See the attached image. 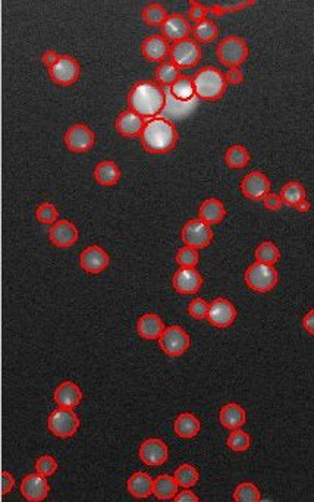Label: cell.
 Here are the masks:
<instances>
[{
    "label": "cell",
    "mask_w": 314,
    "mask_h": 502,
    "mask_svg": "<svg viewBox=\"0 0 314 502\" xmlns=\"http://www.w3.org/2000/svg\"><path fill=\"white\" fill-rule=\"evenodd\" d=\"M126 105L141 118L153 119L166 108L165 88L154 80L138 81L128 92Z\"/></svg>",
    "instance_id": "1"
},
{
    "label": "cell",
    "mask_w": 314,
    "mask_h": 502,
    "mask_svg": "<svg viewBox=\"0 0 314 502\" xmlns=\"http://www.w3.org/2000/svg\"><path fill=\"white\" fill-rule=\"evenodd\" d=\"M140 141L147 153L166 154L178 146V128L166 118H153L146 122Z\"/></svg>",
    "instance_id": "2"
},
{
    "label": "cell",
    "mask_w": 314,
    "mask_h": 502,
    "mask_svg": "<svg viewBox=\"0 0 314 502\" xmlns=\"http://www.w3.org/2000/svg\"><path fill=\"white\" fill-rule=\"evenodd\" d=\"M195 96L204 101H217L224 99L228 90L225 72L215 67H204L192 76Z\"/></svg>",
    "instance_id": "3"
},
{
    "label": "cell",
    "mask_w": 314,
    "mask_h": 502,
    "mask_svg": "<svg viewBox=\"0 0 314 502\" xmlns=\"http://www.w3.org/2000/svg\"><path fill=\"white\" fill-rule=\"evenodd\" d=\"M250 56V47L240 35H228L222 38L216 47L217 60L228 68H240Z\"/></svg>",
    "instance_id": "4"
},
{
    "label": "cell",
    "mask_w": 314,
    "mask_h": 502,
    "mask_svg": "<svg viewBox=\"0 0 314 502\" xmlns=\"http://www.w3.org/2000/svg\"><path fill=\"white\" fill-rule=\"evenodd\" d=\"M244 281L247 287L254 292L266 294L274 290L279 282V274L272 265H265L256 262L248 266L244 274Z\"/></svg>",
    "instance_id": "5"
},
{
    "label": "cell",
    "mask_w": 314,
    "mask_h": 502,
    "mask_svg": "<svg viewBox=\"0 0 314 502\" xmlns=\"http://www.w3.org/2000/svg\"><path fill=\"white\" fill-rule=\"evenodd\" d=\"M47 428L50 433L56 437L68 440L80 429V419H78L74 408L58 407L50 413L47 419Z\"/></svg>",
    "instance_id": "6"
},
{
    "label": "cell",
    "mask_w": 314,
    "mask_h": 502,
    "mask_svg": "<svg viewBox=\"0 0 314 502\" xmlns=\"http://www.w3.org/2000/svg\"><path fill=\"white\" fill-rule=\"evenodd\" d=\"M171 62L179 69H191L197 67L203 59L201 46L194 38H185L171 44Z\"/></svg>",
    "instance_id": "7"
},
{
    "label": "cell",
    "mask_w": 314,
    "mask_h": 502,
    "mask_svg": "<svg viewBox=\"0 0 314 502\" xmlns=\"http://www.w3.org/2000/svg\"><path fill=\"white\" fill-rule=\"evenodd\" d=\"M181 241L184 242V246L192 247L195 250H203L212 244L213 229L199 217L190 219L181 229Z\"/></svg>",
    "instance_id": "8"
},
{
    "label": "cell",
    "mask_w": 314,
    "mask_h": 502,
    "mask_svg": "<svg viewBox=\"0 0 314 502\" xmlns=\"http://www.w3.org/2000/svg\"><path fill=\"white\" fill-rule=\"evenodd\" d=\"M159 342V349L169 357H179L185 354L190 349V335L188 332L178 325H172L165 328L160 338L157 340Z\"/></svg>",
    "instance_id": "9"
},
{
    "label": "cell",
    "mask_w": 314,
    "mask_h": 502,
    "mask_svg": "<svg viewBox=\"0 0 314 502\" xmlns=\"http://www.w3.org/2000/svg\"><path fill=\"white\" fill-rule=\"evenodd\" d=\"M50 80L60 87L75 84L81 76V65L71 55H60L53 67L49 68Z\"/></svg>",
    "instance_id": "10"
},
{
    "label": "cell",
    "mask_w": 314,
    "mask_h": 502,
    "mask_svg": "<svg viewBox=\"0 0 314 502\" xmlns=\"http://www.w3.org/2000/svg\"><path fill=\"white\" fill-rule=\"evenodd\" d=\"M63 144L72 153H87L96 146V134L85 124H74L65 133Z\"/></svg>",
    "instance_id": "11"
},
{
    "label": "cell",
    "mask_w": 314,
    "mask_h": 502,
    "mask_svg": "<svg viewBox=\"0 0 314 502\" xmlns=\"http://www.w3.org/2000/svg\"><path fill=\"white\" fill-rule=\"evenodd\" d=\"M270 188H272L270 179L261 171H253L250 174H247L240 184L242 196L251 201L263 200L270 192Z\"/></svg>",
    "instance_id": "12"
},
{
    "label": "cell",
    "mask_w": 314,
    "mask_h": 502,
    "mask_svg": "<svg viewBox=\"0 0 314 502\" xmlns=\"http://www.w3.org/2000/svg\"><path fill=\"white\" fill-rule=\"evenodd\" d=\"M237 316H238L237 307L233 306L232 301L224 297H217L210 303L207 320L208 324L213 325L215 328L225 329L233 324Z\"/></svg>",
    "instance_id": "13"
},
{
    "label": "cell",
    "mask_w": 314,
    "mask_h": 502,
    "mask_svg": "<svg viewBox=\"0 0 314 502\" xmlns=\"http://www.w3.org/2000/svg\"><path fill=\"white\" fill-rule=\"evenodd\" d=\"M138 457L146 466L159 467L169 460V448L159 437H149L140 445Z\"/></svg>",
    "instance_id": "14"
},
{
    "label": "cell",
    "mask_w": 314,
    "mask_h": 502,
    "mask_svg": "<svg viewBox=\"0 0 314 502\" xmlns=\"http://www.w3.org/2000/svg\"><path fill=\"white\" fill-rule=\"evenodd\" d=\"M203 276L195 267H179L172 276V287L178 294L194 295L203 287Z\"/></svg>",
    "instance_id": "15"
},
{
    "label": "cell",
    "mask_w": 314,
    "mask_h": 502,
    "mask_svg": "<svg viewBox=\"0 0 314 502\" xmlns=\"http://www.w3.org/2000/svg\"><path fill=\"white\" fill-rule=\"evenodd\" d=\"M19 492L28 502H42L49 496L50 485L47 478L40 473H30L25 476L19 486Z\"/></svg>",
    "instance_id": "16"
},
{
    "label": "cell",
    "mask_w": 314,
    "mask_h": 502,
    "mask_svg": "<svg viewBox=\"0 0 314 502\" xmlns=\"http://www.w3.org/2000/svg\"><path fill=\"white\" fill-rule=\"evenodd\" d=\"M110 265V256L100 246H90L80 254V266L90 275H99L104 272Z\"/></svg>",
    "instance_id": "17"
},
{
    "label": "cell",
    "mask_w": 314,
    "mask_h": 502,
    "mask_svg": "<svg viewBox=\"0 0 314 502\" xmlns=\"http://www.w3.org/2000/svg\"><path fill=\"white\" fill-rule=\"evenodd\" d=\"M78 228L74 222L68 221V219H60L56 224L51 225L49 231V240L51 246L58 249H69L75 246L78 241Z\"/></svg>",
    "instance_id": "18"
},
{
    "label": "cell",
    "mask_w": 314,
    "mask_h": 502,
    "mask_svg": "<svg viewBox=\"0 0 314 502\" xmlns=\"http://www.w3.org/2000/svg\"><path fill=\"white\" fill-rule=\"evenodd\" d=\"M160 30L162 35L166 38V40L172 43L185 40V38H190V35L192 34V27L188 18L181 14L169 15L163 22Z\"/></svg>",
    "instance_id": "19"
},
{
    "label": "cell",
    "mask_w": 314,
    "mask_h": 502,
    "mask_svg": "<svg viewBox=\"0 0 314 502\" xmlns=\"http://www.w3.org/2000/svg\"><path fill=\"white\" fill-rule=\"evenodd\" d=\"M141 55L149 62H165L171 56V43L162 34L149 35L141 43Z\"/></svg>",
    "instance_id": "20"
},
{
    "label": "cell",
    "mask_w": 314,
    "mask_h": 502,
    "mask_svg": "<svg viewBox=\"0 0 314 502\" xmlns=\"http://www.w3.org/2000/svg\"><path fill=\"white\" fill-rule=\"evenodd\" d=\"M146 121L133 110H124L115 121L116 131L125 138H137L141 135Z\"/></svg>",
    "instance_id": "21"
},
{
    "label": "cell",
    "mask_w": 314,
    "mask_h": 502,
    "mask_svg": "<svg viewBox=\"0 0 314 502\" xmlns=\"http://www.w3.org/2000/svg\"><path fill=\"white\" fill-rule=\"evenodd\" d=\"M53 400L59 407L75 408L83 401V391L75 382L65 380L55 390Z\"/></svg>",
    "instance_id": "22"
},
{
    "label": "cell",
    "mask_w": 314,
    "mask_h": 502,
    "mask_svg": "<svg viewBox=\"0 0 314 502\" xmlns=\"http://www.w3.org/2000/svg\"><path fill=\"white\" fill-rule=\"evenodd\" d=\"M165 331V324L159 315L146 313L137 320V333L142 340H159Z\"/></svg>",
    "instance_id": "23"
},
{
    "label": "cell",
    "mask_w": 314,
    "mask_h": 502,
    "mask_svg": "<svg viewBox=\"0 0 314 502\" xmlns=\"http://www.w3.org/2000/svg\"><path fill=\"white\" fill-rule=\"evenodd\" d=\"M154 479L146 471H135L126 480L128 492L135 499H146L153 495Z\"/></svg>",
    "instance_id": "24"
},
{
    "label": "cell",
    "mask_w": 314,
    "mask_h": 502,
    "mask_svg": "<svg viewBox=\"0 0 314 502\" xmlns=\"http://www.w3.org/2000/svg\"><path fill=\"white\" fill-rule=\"evenodd\" d=\"M219 421L228 430L240 429L247 421V413L240 404L228 403L219 411Z\"/></svg>",
    "instance_id": "25"
},
{
    "label": "cell",
    "mask_w": 314,
    "mask_h": 502,
    "mask_svg": "<svg viewBox=\"0 0 314 502\" xmlns=\"http://www.w3.org/2000/svg\"><path fill=\"white\" fill-rule=\"evenodd\" d=\"M225 216H226L225 204L215 197L204 200L199 208V219H201L203 222L210 226L220 224L225 219Z\"/></svg>",
    "instance_id": "26"
},
{
    "label": "cell",
    "mask_w": 314,
    "mask_h": 502,
    "mask_svg": "<svg viewBox=\"0 0 314 502\" xmlns=\"http://www.w3.org/2000/svg\"><path fill=\"white\" fill-rule=\"evenodd\" d=\"M121 167L113 160H101L94 167L96 183L103 187H112L121 181Z\"/></svg>",
    "instance_id": "27"
},
{
    "label": "cell",
    "mask_w": 314,
    "mask_h": 502,
    "mask_svg": "<svg viewBox=\"0 0 314 502\" xmlns=\"http://www.w3.org/2000/svg\"><path fill=\"white\" fill-rule=\"evenodd\" d=\"M201 429V423L192 413H181L174 421V432L181 440H192Z\"/></svg>",
    "instance_id": "28"
},
{
    "label": "cell",
    "mask_w": 314,
    "mask_h": 502,
    "mask_svg": "<svg viewBox=\"0 0 314 502\" xmlns=\"http://www.w3.org/2000/svg\"><path fill=\"white\" fill-rule=\"evenodd\" d=\"M179 485L171 474H160L154 479L153 495L159 501L174 499L175 495L179 492Z\"/></svg>",
    "instance_id": "29"
},
{
    "label": "cell",
    "mask_w": 314,
    "mask_h": 502,
    "mask_svg": "<svg viewBox=\"0 0 314 502\" xmlns=\"http://www.w3.org/2000/svg\"><path fill=\"white\" fill-rule=\"evenodd\" d=\"M191 35L199 44L213 43L215 40H217V37H219V27L215 21L208 18L199 24H194Z\"/></svg>",
    "instance_id": "30"
},
{
    "label": "cell",
    "mask_w": 314,
    "mask_h": 502,
    "mask_svg": "<svg viewBox=\"0 0 314 502\" xmlns=\"http://www.w3.org/2000/svg\"><path fill=\"white\" fill-rule=\"evenodd\" d=\"M181 69L171 60H165L154 69V81L157 84L172 87L181 78Z\"/></svg>",
    "instance_id": "31"
},
{
    "label": "cell",
    "mask_w": 314,
    "mask_h": 502,
    "mask_svg": "<svg viewBox=\"0 0 314 502\" xmlns=\"http://www.w3.org/2000/svg\"><path fill=\"white\" fill-rule=\"evenodd\" d=\"M279 196H281L283 204L291 206V208H297L301 201H304L307 199V191L301 183L290 181L281 188Z\"/></svg>",
    "instance_id": "32"
},
{
    "label": "cell",
    "mask_w": 314,
    "mask_h": 502,
    "mask_svg": "<svg viewBox=\"0 0 314 502\" xmlns=\"http://www.w3.org/2000/svg\"><path fill=\"white\" fill-rule=\"evenodd\" d=\"M225 163L231 169H244V167L250 163L251 156L242 144H233L229 146L225 151Z\"/></svg>",
    "instance_id": "33"
},
{
    "label": "cell",
    "mask_w": 314,
    "mask_h": 502,
    "mask_svg": "<svg viewBox=\"0 0 314 502\" xmlns=\"http://www.w3.org/2000/svg\"><path fill=\"white\" fill-rule=\"evenodd\" d=\"M167 17H169L167 10L157 2L147 3L141 10L142 22L150 25V27H162Z\"/></svg>",
    "instance_id": "34"
},
{
    "label": "cell",
    "mask_w": 314,
    "mask_h": 502,
    "mask_svg": "<svg viewBox=\"0 0 314 502\" xmlns=\"http://www.w3.org/2000/svg\"><path fill=\"white\" fill-rule=\"evenodd\" d=\"M254 257L256 262L274 266V263H278L281 259V251L274 242L263 241L261 244H258L257 249L254 250Z\"/></svg>",
    "instance_id": "35"
},
{
    "label": "cell",
    "mask_w": 314,
    "mask_h": 502,
    "mask_svg": "<svg viewBox=\"0 0 314 502\" xmlns=\"http://www.w3.org/2000/svg\"><path fill=\"white\" fill-rule=\"evenodd\" d=\"M174 478L178 482L179 487L190 489V487H192V486H195L199 483L200 473L192 465H188V462H185V465H181L175 470Z\"/></svg>",
    "instance_id": "36"
},
{
    "label": "cell",
    "mask_w": 314,
    "mask_h": 502,
    "mask_svg": "<svg viewBox=\"0 0 314 502\" xmlns=\"http://www.w3.org/2000/svg\"><path fill=\"white\" fill-rule=\"evenodd\" d=\"M226 445L233 453H245L251 446V436L244 432L241 428L233 429L228 436Z\"/></svg>",
    "instance_id": "37"
},
{
    "label": "cell",
    "mask_w": 314,
    "mask_h": 502,
    "mask_svg": "<svg viewBox=\"0 0 314 502\" xmlns=\"http://www.w3.org/2000/svg\"><path fill=\"white\" fill-rule=\"evenodd\" d=\"M172 94L181 101H190L195 96L192 78L187 75H181V78L171 87Z\"/></svg>",
    "instance_id": "38"
},
{
    "label": "cell",
    "mask_w": 314,
    "mask_h": 502,
    "mask_svg": "<svg viewBox=\"0 0 314 502\" xmlns=\"http://www.w3.org/2000/svg\"><path fill=\"white\" fill-rule=\"evenodd\" d=\"M233 501L235 502H258L260 501L258 487L251 482L240 483L233 491Z\"/></svg>",
    "instance_id": "39"
},
{
    "label": "cell",
    "mask_w": 314,
    "mask_h": 502,
    "mask_svg": "<svg viewBox=\"0 0 314 502\" xmlns=\"http://www.w3.org/2000/svg\"><path fill=\"white\" fill-rule=\"evenodd\" d=\"M58 216H59V210L53 203L50 201H44L42 204L37 206L35 209V219L43 225H53L58 222Z\"/></svg>",
    "instance_id": "40"
},
{
    "label": "cell",
    "mask_w": 314,
    "mask_h": 502,
    "mask_svg": "<svg viewBox=\"0 0 314 502\" xmlns=\"http://www.w3.org/2000/svg\"><path fill=\"white\" fill-rule=\"evenodd\" d=\"M175 262L179 265V267H195L200 262V253L192 247L184 246L176 251Z\"/></svg>",
    "instance_id": "41"
},
{
    "label": "cell",
    "mask_w": 314,
    "mask_h": 502,
    "mask_svg": "<svg viewBox=\"0 0 314 502\" xmlns=\"http://www.w3.org/2000/svg\"><path fill=\"white\" fill-rule=\"evenodd\" d=\"M35 471L46 476V478H50V476H53L58 471V461L47 454L38 457L35 461Z\"/></svg>",
    "instance_id": "42"
},
{
    "label": "cell",
    "mask_w": 314,
    "mask_h": 502,
    "mask_svg": "<svg viewBox=\"0 0 314 502\" xmlns=\"http://www.w3.org/2000/svg\"><path fill=\"white\" fill-rule=\"evenodd\" d=\"M208 308H210V304H208L204 299H194L188 304L187 312L194 320H204V319H207Z\"/></svg>",
    "instance_id": "43"
},
{
    "label": "cell",
    "mask_w": 314,
    "mask_h": 502,
    "mask_svg": "<svg viewBox=\"0 0 314 502\" xmlns=\"http://www.w3.org/2000/svg\"><path fill=\"white\" fill-rule=\"evenodd\" d=\"M210 15V8L201 5L200 2H195V0H191L190 2V9H188V21H192L194 24H199L204 19H208L207 17Z\"/></svg>",
    "instance_id": "44"
},
{
    "label": "cell",
    "mask_w": 314,
    "mask_h": 502,
    "mask_svg": "<svg viewBox=\"0 0 314 502\" xmlns=\"http://www.w3.org/2000/svg\"><path fill=\"white\" fill-rule=\"evenodd\" d=\"M261 203H263L265 209L270 210V212H278V210H281V208L283 206V201H282L281 196L274 194V192H269V194L263 200H261Z\"/></svg>",
    "instance_id": "45"
},
{
    "label": "cell",
    "mask_w": 314,
    "mask_h": 502,
    "mask_svg": "<svg viewBox=\"0 0 314 502\" xmlns=\"http://www.w3.org/2000/svg\"><path fill=\"white\" fill-rule=\"evenodd\" d=\"M225 80L228 85H240L244 83V72L241 68H229L225 72Z\"/></svg>",
    "instance_id": "46"
},
{
    "label": "cell",
    "mask_w": 314,
    "mask_h": 502,
    "mask_svg": "<svg viewBox=\"0 0 314 502\" xmlns=\"http://www.w3.org/2000/svg\"><path fill=\"white\" fill-rule=\"evenodd\" d=\"M0 482H2V496L9 494L15 486L14 476H12V473H9V471H2V476H0Z\"/></svg>",
    "instance_id": "47"
},
{
    "label": "cell",
    "mask_w": 314,
    "mask_h": 502,
    "mask_svg": "<svg viewBox=\"0 0 314 502\" xmlns=\"http://www.w3.org/2000/svg\"><path fill=\"white\" fill-rule=\"evenodd\" d=\"M174 501L176 502H199L200 498L195 495L190 489H182L181 492H178L174 498Z\"/></svg>",
    "instance_id": "48"
},
{
    "label": "cell",
    "mask_w": 314,
    "mask_h": 502,
    "mask_svg": "<svg viewBox=\"0 0 314 502\" xmlns=\"http://www.w3.org/2000/svg\"><path fill=\"white\" fill-rule=\"evenodd\" d=\"M59 56H60V55H58V51H56V50H53V49H49V50H46L44 53H43V56H42L43 65H46L47 68H51V67H53L55 63L58 62Z\"/></svg>",
    "instance_id": "49"
},
{
    "label": "cell",
    "mask_w": 314,
    "mask_h": 502,
    "mask_svg": "<svg viewBox=\"0 0 314 502\" xmlns=\"http://www.w3.org/2000/svg\"><path fill=\"white\" fill-rule=\"evenodd\" d=\"M303 328H304L310 335H314V308L308 310V313L303 317Z\"/></svg>",
    "instance_id": "50"
},
{
    "label": "cell",
    "mask_w": 314,
    "mask_h": 502,
    "mask_svg": "<svg viewBox=\"0 0 314 502\" xmlns=\"http://www.w3.org/2000/svg\"><path fill=\"white\" fill-rule=\"evenodd\" d=\"M310 208H311V204H310V201L306 199L304 201H301L295 209H297L298 212H301V213H307V212L310 210Z\"/></svg>",
    "instance_id": "51"
}]
</instances>
